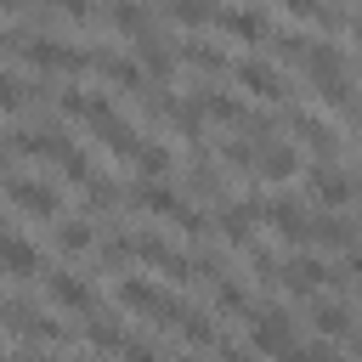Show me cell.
Here are the masks:
<instances>
[{
    "mask_svg": "<svg viewBox=\"0 0 362 362\" xmlns=\"http://www.w3.org/2000/svg\"><path fill=\"white\" fill-rule=\"evenodd\" d=\"M243 255H249V277H255L260 288H272V283H277V266H283V260H277V255H266V249H255V243H249Z\"/></svg>",
    "mask_w": 362,
    "mask_h": 362,
    "instance_id": "29",
    "label": "cell"
},
{
    "mask_svg": "<svg viewBox=\"0 0 362 362\" xmlns=\"http://www.w3.org/2000/svg\"><path fill=\"white\" fill-rule=\"evenodd\" d=\"M11 362H62V356H57V351H45V345H28V351H23V356H11Z\"/></svg>",
    "mask_w": 362,
    "mask_h": 362,
    "instance_id": "32",
    "label": "cell"
},
{
    "mask_svg": "<svg viewBox=\"0 0 362 362\" xmlns=\"http://www.w3.org/2000/svg\"><path fill=\"white\" fill-rule=\"evenodd\" d=\"M300 175V153L288 141H255V181H294Z\"/></svg>",
    "mask_w": 362,
    "mask_h": 362,
    "instance_id": "11",
    "label": "cell"
},
{
    "mask_svg": "<svg viewBox=\"0 0 362 362\" xmlns=\"http://www.w3.org/2000/svg\"><path fill=\"white\" fill-rule=\"evenodd\" d=\"M113 300H119V311H136V317H153V322H164V311L175 305V294H164V288L147 283V277H124V283L113 288Z\"/></svg>",
    "mask_w": 362,
    "mask_h": 362,
    "instance_id": "8",
    "label": "cell"
},
{
    "mask_svg": "<svg viewBox=\"0 0 362 362\" xmlns=\"http://www.w3.org/2000/svg\"><path fill=\"white\" fill-rule=\"evenodd\" d=\"M34 96H40V85H28V79H17V74H0V113L28 107Z\"/></svg>",
    "mask_w": 362,
    "mask_h": 362,
    "instance_id": "27",
    "label": "cell"
},
{
    "mask_svg": "<svg viewBox=\"0 0 362 362\" xmlns=\"http://www.w3.org/2000/svg\"><path fill=\"white\" fill-rule=\"evenodd\" d=\"M283 11H288V17H300V23L339 28V11H334V6H322V0H283Z\"/></svg>",
    "mask_w": 362,
    "mask_h": 362,
    "instance_id": "28",
    "label": "cell"
},
{
    "mask_svg": "<svg viewBox=\"0 0 362 362\" xmlns=\"http://www.w3.org/2000/svg\"><path fill=\"white\" fill-rule=\"evenodd\" d=\"M305 192L322 204V209H345L351 198H356V187H351V175L334 164V158H322V164H311L305 170Z\"/></svg>",
    "mask_w": 362,
    "mask_h": 362,
    "instance_id": "7",
    "label": "cell"
},
{
    "mask_svg": "<svg viewBox=\"0 0 362 362\" xmlns=\"http://www.w3.org/2000/svg\"><path fill=\"white\" fill-rule=\"evenodd\" d=\"M0 362H11V356H6V351H0Z\"/></svg>",
    "mask_w": 362,
    "mask_h": 362,
    "instance_id": "37",
    "label": "cell"
},
{
    "mask_svg": "<svg viewBox=\"0 0 362 362\" xmlns=\"http://www.w3.org/2000/svg\"><path fill=\"white\" fill-rule=\"evenodd\" d=\"M0 272L6 277H40V249L17 232H0Z\"/></svg>",
    "mask_w": 362,
    "mask_h": 362,
    "instance_id": "15",
    "label": "cell"
},
{
    "mask_svg": "<svg viewBox=\"0 0 362 362\" xmlns=\"http://www.w3.org/2000/svg\"><path fill=\"white\" fill-rule=\"evenodd\" d=\"M311 243H322V249H356V232H351V221L339 209H317L311 215Z\"/></svg>",
    "mask_w": 362,
    "mask_h": 362,
    "instance_id": "18",
    "label": "cell"
},
{
    "mask_svg": "<svg viewBox=\"0 0 362 362\" xmlns=\"http://www.w3.org/2000/svg\"><path fill=\"white\" fill-rule=\"evenodd\" d=\"M170 164H175V158H170V147H164V141H147V136H141V141H136V153H130L136 181H164V175H170Z\"/></svg>",
    "mask_w": 362,
    "mask_h": 362,
    "instance_id": "20",
    "label": "cell"
},
{
    "mask_svg": "<svg viewBox=\"0 0 362 362\" xmlns=\"http://www.w3.org/2000/svg\"><path fill=\"white\" fill-rule=\"evenodd\" d=\"M90 243H96V221L90 215H62L57 221V249L62 255H85Z\"/></svg>",
    "mask_w": 362,
    "mask_h": 362,
    "instance_id": "23",
    "label": "cell"
},
{
    "mask_svg": "<svg viewBox=\"0 0 362 362\" xmlns=\"http://www.w3.org/2000/svg\"><path fill=\"white\" fill-rule=\"evenodd\" d=\"M45 300H51L57 311L90 317V305H96V288H90L79 272H45Z\"/></svg>",
    "mask_w": 362,
    "mask_h": 362,
    "instance_id": "10",
    "label": "cell"
},
{
    "mask_svg": "<svg viewBox=\"0 0 362 362\" xmlns=\"http://www.w3.org/2000/svg\"><path fill=\"white\" fill-rule=\"evenodd\" d=\"M102 17H107L124 40H136V34H147V28H153V11H147L141 0H107V11H102Z\"/></svg>",
    "mask_w": 362,
    "mask_h": 362,
    "instance_id": "22",
    "label": "cell"
},
{
    "mask_svg": "<svg viewBox=\"0 0 362 362\" xmlns=\"http://www.w3.org/2000/svg\"><path fill=\"white\" fill-rule=\"evenodd\" d=\"M255 226H260V198H238V204H221L215 209V232L232 249H249L255 243Z\"/></svg>",
    "mask_w": 362,
    "mask_h": 362,
    "instance_id": "9",
    "label": "cell"
},
{
    "mask_svg": "<svg viewBox=\"0 0 362 362\" xmlns=\"http://www.w3.org/2000/svg\"><path fill=\"white\" fill-rule=\"evenodd\" d=\"M356 124H362V107H356Z\"/></svg>",
    "mask_w": 362,
    "mask_h": 362,
    "instance_id": "38",
    "label": "cell"
},
{
    "mask_svg": "<svg viewBox=\"0 0 362 362\" xmlns=\"http://www.w3.org/2000/svg\"><path fill=\"white\" fill-rule=\"evenodd\" d=\"M175 362H198V356H175Z\"/></svg>",
    "mask_w": 362,
    "mask_h": 362,
    "instance_id": "35",
    "label": "cell"
},
{
    "mask_svg": "<svg viewBox=\"0 0 362 362\" xmlns=\"http://www.w3.org/2000/svg\"><path fill=\"white\" fill-rule=\"evenodd\" d=\"M0 232H6V215H0Z\"/></svg>",
    "mask_w": 362,
    "mask_h": 362,
    "instance_id": "36",
    "label": "cell"
},
{
    "mask_svg": "<svg viewBox=\"0 0 362 362\" xmlns=\"http://www.w3.org/2000/svg\"><path fill=\"white\" fill-rule=\"evenodd\" d=\"M57 107H62L68 119H85V124H96L102 113H113L102 90H62V96H57Z\"/></svg>",
    "mask_w": 362,
    "mask_h": 362,
    "instance_id": "24",
    "label": "cell"
},
{
    "mask_svg": "<svg viewBox=\"0 0 362 362\" xmlns=\"http://www.w3.org/2000/svg\"><path fill=\"white\" fill-rule=\"evenodd\" d=\"M130 45H136V62H141V74H147L153 85H164V79L181 68V62H175V45H170V40H158L153 28H147V34H136Z\"/></svg>",
    "mask_w": 362,
    "mask_h": 362,
    "instance_id": "12",
    "label": "cell"
},
{
    "mask_svg": "<svg viewBox=\"0 0 362 362\" xmlns=\"http://www.w3.org/2000/svg\"><path fill=\"white\" fill-rule=\"evenodd\" d=\"M260 226H272L283 243H311V209L294 198H260Z\"/></svg>",
    "mask_w": 362,
    "mask_h": 362,
    "instance_id": "6",
    "label": "cell"
},
{
    "mask_svg": "<svg viewBox=\"0 0 362 362\" xmlns=\"http://www.w3.org/2000/svg\"><path fill=\"white\" fill-rule=\"evenodd\" d=\"M17 51H23V62H34L45 74H79V68H90V51H79L68 40H51V34H23Z\"/></svg>",
    "mask_w": 362,
    "mask_h": 362,
    "instance_id": "3",
    "label": "cell"
},
{
    "mask_svg": "<svg viewBox=\"0 0 362 362\" xmlns=\"http://www.w3.org/2000/svg\"><path fill=\"white\" fill-rule=\"evenodd\" d=\"M249 311H255V305H249V288L221 272V277L209 283V317H249Z\"/></svg>",
    "mask_w": 362,
    "mask_h": 362,
    "instance_id": "17",
    "label": "cell"
},
{
    "mask_svg": "<svg viewBox=\"0 0 362 362\" xmlns=\"http://www.w3.org/2000/svg\"><path fill=\"white\" fill-rule=\"evenodd\" d=\"M345 28H351V40H356V45H362V17H351V23H345Z\"/></svg>",
    "mask_w": 362,
    "mask_h": 362,
    "instance_id": "34",
    "label": "cell"
},
{
    "mask_svg": "<svg viewBox=\"0 0 362 362\" xmlns=\"http://www.w3.org/2000/svg\"><path fill=\"white\" fill-rule=\"evenodd\" d=\"M311 328H317L322 339H345V334H351V305H345V300H317V294H311Z\"/></svg>",
    "mask_w": 362,
    "mask_h": 362,
    "instance_id": "21",
    "label": "cell"
},
{
    "mask_svg": "<svg viewBox=\"0 0 362 362\" xmlns=\"http://www.w3.org/2000/svg\"><path fill=\"white\" fill-rule=\"evenodd\" d=\"M119 362H164V356H158V345H147V339H124Z\"/></svg>",
    "mask_w": 362,
    "mask_h": 362,
    "instance_id": "31",
    "label": "cell"
},
{
    "mask_svg": "<svg viewBox=\"0 0 362 362\" xmlns=\"http://www.w3.org/2000/svg\"><path fill=\"white\" fill-rule=\"evenodd\" d=\"M345 345H351V351L362 356V322H351V334H345Z\"/></svg>",
    "mask_w": 362,
    "mask_h": 362,
    "instance_id": "33",
    "label": "cell"
},
{
    "mask_svg": "<svg viewBox=\"0 0 362 362\" xmlns=\"http://www.w3.org/2000/svg\"><path fill=\"white\" fill-rule=\"evenodd\" d=\"M40 6H45V11H57L62 23H90V17H96V11H90V0H40Z\"/></svg>",
    "mask_w": 362,
    "mask_h": 362,
    "instance_id": "30",
    "label": "cell"
},
{
    "mask_svg": "<svg viewBox=\"0 0 362 362\" xmlns=\"http://www.w3.org/2000/svg\"><path fill=\"white\" fill-rule=\"evenodd\" d=\"M6 204L17 209V215H28V221H57L62 215V192L51 187V181H34V175H6Z\"/></svg>",
    "mask_w": 362,
    "mask_h": 362,
    "instance_id": "2",
    "label": "cell"
},
{
    "mask_svg": "<svg viewBox=\"0 0 362 362\" xmlns=\"http://www.w3.org/2000/svg\"><path fill=\"white\" fill-rule=\"evenodd\" d=\"M215 28H226L232 40H243V45H260L272 28H266V17L255 11V6H221V17H215Z\"/></svg>",
    "mask_w": 362,
    "mask_h": 362,
    "instance_id": "14",
    "label": "cell"
},
{
    "mask_svg": "<svg viewBox=\"0 0 362 362\" xmlns=\"http://www.w3.org/2000/svg\"><path fill=\"white\" fill-rule=\"evenodd\" d=\"M226 74H232V85L249 90L255 102H283V96H288V79H283L272 62H260V57H243V62H232Z\"/></svg>",
    "mask_w": 362,
    "mask_h": 362,
    "instance_id": "5",
    "label": "cell"
},
{
    "mask_svg": "<svg viewBox=\"0 0 362 362\" xmlns=\"http://www.w3.org/2000/svg\"><path fill=\"white\" fill-rule=\"evenodd\" d=\"M164 17H175V23H187V28H215L221 0H164Z\"/></svg>",
    "mask_w": 362,
    "mask_h": 362,
    "instance_id": "25",
    "label": "cell"
},
{
    "mask_svg": "<svg viewBox=\"0 0 362 362\" xmlns=\"http://www.w3.org/2000/svg\"><path fill=\"white\" fill-rule=\"evenodd\" d=\"M277 283L288 288V294H300V300H311V294H322V288H334V283H345L322 255H288L283 266H277Z\"/></svg>",
    "mask_w": 362,
    "mask_h": 362,
    "instance_id": "4",
    "label": "cell"
},
{
    "mask_svg": "<svg viewBox=\"0 0 362 362\" xmlns=\"http://www.w3.org/2000/svg\"><path fill=\"white\" fill-rule=\"evenodd\" d=\"M175 62H187V68H198V74H226V68H232L226 45H209V40H187V45H175Z\"/></svg>",
    "mask_w": 362,
    "mask_h": 362,
    "instance_id": "19",
    "label": "cell"
},
{
    "mask_svg": "<svg viewBox=\"0 0 362 362\" xmlns=\"http://www.w3.org/2000/svg\"><path fill=\"white\" fill-rule=\"evenodd\" d=\"M288 124H294V136H300V141H305L317 158H334V153H339V130H334L328 119H317V113L294 107V113H288Z\"/></svg>",
    "mask_w": 362,
    "mask_h": 362,
    "instance_id": "13",
    "label": "cell"
},
{
    "mask_svg": "<svg viewBox=\"0 0 362 362\" xmlns=\"http://www.w3.org/2000/svg\"><path fill=\"white\" fill-rule=\"evenodd\" d=\"M68 147H74V141H68L62 130H17V136H11V153H23V158H51V164H57Z\"/></svg>",
    "mask_w": 362,
    "mask_h": 362,
    "instance_id": "16",
    "label": "cell"
},
{
    "mask_svg": "<svg viewBox=\"0 0 362 362\" xmlns=\"http://www.w3.org/2000/svg\"><path fill=\"white\" fill-rule=\"evenodd\" d=\"M85 339H90L96 351H113V356H119L130 334H124V322H119V317H90V322H85Z\"/></svg>",
    "mask_w": 362,
    "mask_h": 362,
    "instance_id": "26",
    "label": "cell"
},
{
    "mask_svg": "<svg viewBox=\"0 0 362 362\" xmlns=\"http://www.w3.org/2000/svg\"><path fill=\"white\" fill-rule=\"evenodd\" d=\"M249 345L260 351V356H272V362H283L300 339H294V317L283 311V305H260V311H249Z\"/></svg>",
    "mask_w": 362,
    "mask_h": 362,
    "instance_id": "1",
    "label": "cell"
}]
</instances>
